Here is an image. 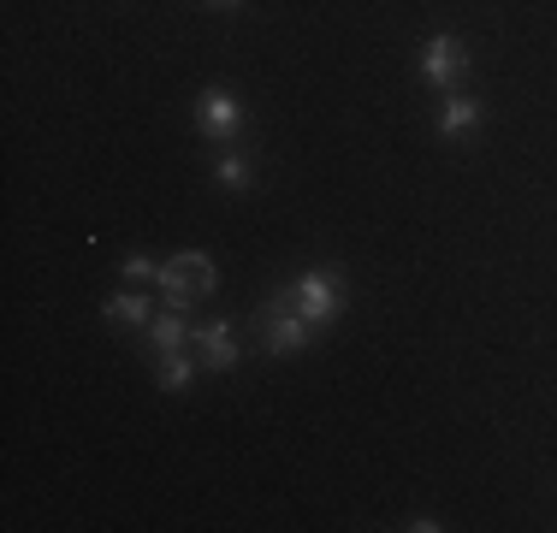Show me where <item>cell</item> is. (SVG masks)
Segmentation results:
<instances>
[{
	"label": "cell",
	"instance_id": "4fadbf2b",
	"mask_svg": "<svg viewBox=\"0 0 557 533\" xmlns=\"http://www.w3.org/2000/svg\"><path fill=\"white\" fill-rule=\"evenodd\" d=\"M404 528H409V533H440V522H433V516H409Z\"/></svg>",
	"mask_w": 557,
	"mask_h": 533
},
{
	"label": "cell",
	"instance_id": "7a4b0ae2",
	"mask_svg": "<svg viewBox=\"0 0 557 533\" xmlns=\"http://www.w3.org/2000/svg\"><path fill=\"white\" fill-rule=\"evenodd\" d=\"M154 285H161L166 309H190L196 297H208V290L220 285V273H214V256H202V249H184V256L161 261V273H154Z\"/></svg>",
	"mask_w": 557,
	"mask_h": 533
},
{
	"label": "cell",
	"instance_id": "ba28073f",
	"mask_svg": "<svg viewBox=\"0 0 557 533\" xmlns=\"http://www.w3.org/2000/svg\"><path fill=\"white\" fill-rule=\"evenodd\" d=\"M433 131H440V137H474V131H481V101L474 96H457V89H450V96L440 101V119H433Z\"/></svg>",
	"mask_w": 557,
	"mask_h": 533
},
{
	"label": "cell",
	"instance_id": "52a82bcc",
	"mask_svg": "<svg viewBox=\"0 0 557 533\" xmlns=\"http://www.w3.org/2000/svg\"><path fill=\"white\" fill-rule=\"evenodd\" d=\"M190 338H196V326H190V309H166V314H154L149 326H143V344H149L154 356H166V350H184Z\"/></svg>",
	"mask_w": 557,
	"mask_h": 533
},
{
	"label": "cell",
	"instance_id": "8fae6325",
	"mask_svg": "<svg viewBox=\"0 0 557 533\" xmlns=\"http://www.w3.org/2000/svg\"><path fill=\"white\" fill-rule=\"evenodd\" d=\"M196 368H202V362H190L184 350H166V356H161V373H154V385H161V392H190V385H196Z\"/></svg>",
	"mask_w": 557,
	"mask_h": 533
},
{
	"label": "cell",
	"instance_id": "5b68a950",
	"mask_svg": "<svg viewBox=\"0 0 557 533\" xmlns=\"http://www.w3.org/2000/svg\"><path fill=\"white\" fill-rule=\"evenodd\" d=\"M309 338H314V326L290 309V297L261 309V344H268V356H297V350H309Z\"/></svg>",
	"mask_w": 557,
	"mask_h": 533
},
{
	"label": "cell",
	"instance_id": "30bf717a",
	"mask_svg": "<svg viewBox=\"0 0 557 533\" xmlns=\"http://www.w3.org/2000/svg\"><path fill=\"white\" fill-rule=\"evenodd\" d=\"M214 178H220V190H232V196H244L249 184H256V166H249V154H237V149H225L214 160Z\"/></svg>",
	"mask_w": 557,
	"mask_h": 533
},
{
	"label": "cell",
	"instance_id": "7c38bea8",
	"mask_svg": "<svg viewBox=\"0 0 557 533\" xmlns=\"http://www.w3.org/2000/svg\"><path fill=\"white\" fill-rule=\"evenodd\" d=\"M119 273H125V278H137V285H143V278H154V273H161V261H149V256H125V266H119Z\"/></svg>",
	"mask_w": 557,
	"mask_h": 533
},
{
	"label": "cell",
	"instance_id": "277c9868",
	"mask_svg": "<svg viewBox=\"0 0 557 533\" xmlns=\"http://www.w3.org/2000/svg\"><path fill=\"white\" fill-rule=\"evenodd\" d=\"M196 131H202L208 142H237V131H244V101H237V89L208 84L202 96H196Z\"/></svg>",
	"mask_w": 557,
	"mask_h": 533
},
{
	"label": "cell",
	"instance_id": "6da1fadb",
	"mask_svg": "<svg viewBox=\"0 0 557 533\" xmlns=\"http://www.w3.org/2000/svg\"><path fill=\"white\" fill-rule=\"evenodd\" d=\"M285 297H290V309L309 320L314 332H326L344 309H350V285H344L338 266H309V273H297Z\"/></svg>",
	"mask_w": 557,
	"mask_h": 533
},
{
	"label": "cell",
	"instance_id": "5bb4252c",
	"mask_svg": "<svg viewBox=\"0 0 557 533\" xmlns=\"http://www.w3.org/2000/svg\"><path fill=\"white\" fill-rule=\"evenodd\" d=\"M202 7H214V12H237L244 0H202Z\"/></svg>",
	"mask_w": 557,
	"mask_h": 533
},
{
	"label": "cell",
	"instance_id": "9c48e42d",
	"mask_svg": "<svg viewBox=\"0 0 557 533\" xmlns=\"http://www.w3.org/2000/svg\"><path fill=\"white\" fill-rule=\"evenodd\" d=\"M101 320L108 326H131V332H143L154 320V309H149V297H137V290H113L108 302H101Z\"/></svg>",
	"mask_w": 557,
	"mask_h": 533
},
{
	"label": "cell",
	"instance_id": "8992f818",
	"mask_svg": "<svg viewBox=\"0 0 557 533\" xmlns=\"http://www.w3.org/2000/svg\"><path fill=\"white\" fill-rule=\"evenodd\" d=\"M196 362H202L208 373H232L237 368V332H232V320H208V326H196Z\"/></svg>",
	"mask_w": 557,
	"mask_h": 533
},
{
	"label": "cell",
	"instance_id": "3957f363",
	"mask_svg": "<svg viewBox=\"0 0 557 533\" xmlns=\"http://www.w3.org/2000/svg\"><path fill=\"white\" fill-rule=\"evenodd\" d=\"M416 72H421V84H428V89L450 96V89L462 84V72H469V48H462V36L433 30L428 42H421V53H416Z\"/></svg>",
	"mask_w": 557,
	"mask_h": 533
}]
</instances>
